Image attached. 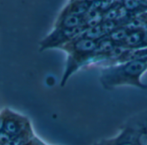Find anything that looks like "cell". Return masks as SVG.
<instances>
[{
	"instance_id": "cell-1",
	"label": "cell",
	"mask_w": 147,
	"mask_h": 145,
	"mask_svg": "<svg viewBox=\"0 0 147 145\" xmlns=\"http://www.w3.org/2000/svg\"><path fill=\"white\" fill-rule=\"evenodd\" d=\"M146 71L147 59L128 60L103 67L100 81L106 90H113L123 86H131L147 90V85L141 81Z\"/></svg>"
},
{
	"instance_id": "cell-2",
	"label": "cell",
	"mask_w": 147,
	"mask_h": 145,
	"mask_svg": "<svg viewBox=\"0 0 147 145\" xmlns=\"http://www.w3.org/2000/svg\"><path fill=\"white\" fill-rule=\"evenodd\" d=\"M97 41L85 38L81 35L63 45L60 49L67 53V62L65 71L61 81V87H63L68 79L80 68L87 66H91L94 60Z\"/></svg>"
},
{
	"instance_id": "cell-3",
	"label": "cell",
	"mask_w": 147,
	"mask_h": 145,
	"mask_svg": "<svg viewBox=\"0 0 147 145\" xmlns=\"http://www.w3.org/2000/svg\"><path fill=\"white\" fill-rule=\"evenodd\" d=\"M85 28L65 29L54 27L53 30L45 36L39 44V50L44 51L49 48H60L82 35Z\"/></svg>"
},
{
	"instance_id": "cell-4",
	"label": "cell",
	"mask_w": 147,
	"mask_h": 145,
	"mask_svg": "<svg viewBox=\"0 0 147 145\" xmlns=\"http://www.w3.org/2000/svg\"><path fill=\"white\" fill-rule=\"evenodd\" d=\"M5 117L3 133L10 138L18 136L30 126L29 120L24 116L18 114L9 109H5Z\"/></svg>"
},
{
	"instance_id": "cell-5",
	"label": "cell",
	"mask_w": 147,
	"mask_h": 145,
	"mask_svg": "<svg viewBox=\"0 0 147 145\" xmlns=\"http://www.w3.org/2000/svg\"><path fill=\"white\" fill-rule=\"evenodd\" d=\"M124 126L131 130L138 145H147V110L131 116Z\"/></svg>"
},
{
	"instance_id": "cell-6",
	"label": "cell",
	"mask_w": 147,
	"mask_h": 145,
	"mask_svg": "<svg viewBox=\"0 0 147 145\" xmlns=\"http://www.w3.org/2000/svg\"><path fill=\"white\" fill-rule=\"evenodd\" d=\"M107 145H138L132 133L125 126L123 127L120 134L114 139L105 142Z\"/></svg>"
},
{
	"instance_id": "cell-7",
	"label": "cell",
	"mask_w": 147,
	"mask_h": 145,
	"mask_svg": "<svg viewBox=\"0 0 147 145\" xmlns=\"http://www.w3.org/2000/svg\"><path fill=\"white\" fill-rule=\"evenodd\" d=\"M5 112L4 110L0 112V133L3 132L4 124H5Z\"/></svg>"
},
{
	"instance_id": "cell-8",
	"label": "cell",
	"mask_w": 147,
	"mask_h": 145,
	"mask_svg": "<svg viewBox=\"0 0 147 145\" xmlns=\"http://www.w3.org/2000/svg\"><path fill=\"white\" fill-rule=\"evenodd\" d=\"M97 145H107V143H106V142H104L103 143H100V144H97Z\"/></svg>"
}]
</instances>
